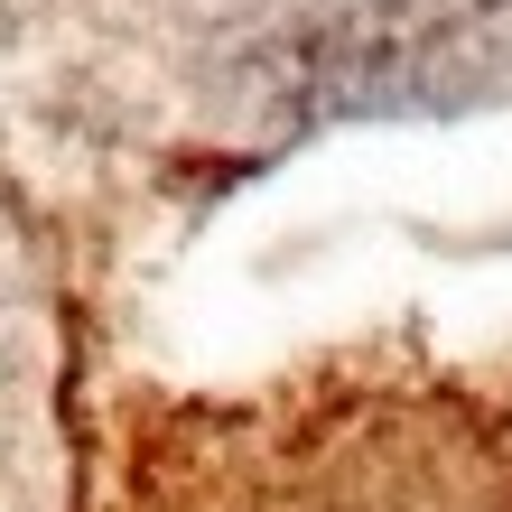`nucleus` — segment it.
Masks as SVG:
<instances>
[{
	"instance_id": "nucleus-1",
	"label": "nucleus",
	"mask_w": 512,
	"mask_h": 512,
	"mask_svg": "<svg viewBox=\"0 0 512 512\" xmlns=\"http://www.w3.org/2000/svg\"><path fill=\"white\" fill-rule=\"evenodd\" d=\"M168 512H512V401L345 391L233 419Z\"/></svg>"
}]
</instances>
